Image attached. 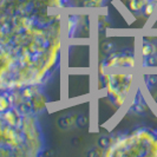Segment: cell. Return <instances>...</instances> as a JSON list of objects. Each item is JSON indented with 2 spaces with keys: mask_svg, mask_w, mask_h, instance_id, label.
<instances>
[{
  "mask_svg": "<svg viewBox=\"0 0 157 157\" xmlns=\"http://www.w3.org/2000/svg\"><path fill=\"white\" fill-rule=\"evenodd\" d=\"M149 0H129V8L134 12V13H140V12H143L144 10V6L147 5Z\"/></svg>",
  "mask_w": 157,
  "mask_h": 157,
  "instance_id": "6",
  "label": "cell"
},
{
  "mask_svg": "<svg viewBox=\"0 0 157 157\" xmlns=\"http://www.w3.org/2000/svg\"><path fill=\"white\" fill-rule=\"evenodd\" d=\"M155 102H156V104H157V96L155 97Z\"/></svg>",
  "mask_w": 157,
  "mask_h": 157,
  "instance_id": "11",
  "label": "cell"
},
{
  "mask_svg": "<svg viewBox=\"0 0 157 157\" xmlns=\"http://www.w3.org/2000/svg\"><path fill=\"white\" fill-rule=\"evenodd\" d=\"M145 86L147 89H152L157 84V77L154 75H150V76H145Z\"/></svg>",
  "mask_w": 157,
  "mask_h": 157,
  "instance_id": "8",
  "label": "cell"
},
{
  "mask_svg": "<svg viewBox=\"0 0 157 157\" xmlns=\"http://www.w3.org/2000/svg\"><path fill=\"white\" fill-rule=\"evenodd\" d=\"M131 79L132 77L130 75H115L109 79V94L116 99L118 104L124 102L126 94L131 86Z\"/></svg>",
  "mask_w": 157,
  "mask_h": 157,
  "instance_id": "1",
  "label": "cell"
},
{
  "mask_svg": "<svg viewBox=\"0 0 157 157\" xmlns=\"http://www.w3.org/2000/svg\"><path fill=\"white\" fill-rule=\"evenodd\" d=\"M10 102H7V97L0 96V111H6L8 109Z\"/></svg>",
  "mask_w": 157,
  "mask_h": 157,
  "instance_id": "9",
  "label": "cell"
},
{
  "mask_svg": "<svg viewBox=\"0 0 157 157\" xmlns=\"http://www.w3.org/2000/svg\"><path fill=\"white\" fill-rule=\"evenodd\" d=\"M106 65L109 67H132L135 66V57L131 52H119L111 56Z\"/></svg>",
  "mask_w": 157,
  "mask_h": 157,
  "instance_id": "2",
  "label": "cell"
},
{
  "mask_svg": "<svg viewBox=\"0 0 157 157\" xmlns=\"http://www.w3.org/2000/svg\"><path fill=\"white\" fill-rule=\"evenodd\" d=\"M77 121H78V116H75L72 113H67V115H65L59 119L58 124L63 130H72L76 126H78Z\"/></svg>",
  "mask_w": 157,
  "mask_h": 157,
  "instance_id": "4",
  "label": "cell"
},
{
  "mask_svg": "<svg viewBox=\"0 0 157 157\" xmlns=\"http://www.w3.org/2000/svg\"><path fill=\"white\" fill-rule=\"evenodd\" d=\"M77 123H78V126L79 128H82V126L86 125L87 124V117L86 116H78V121H77Z\"/></svg>",
  "mask_w": 157,
  "mask_h": 157,
  "instance_id": "10",
  "label": "cell"
},
{
  "mask_svg": "<svg viewBox=\"0 0 157 157\" xmlns=\"http://www.w3.org/2000/svg\"><path fill=\"white\" fill-rule=\"evenodd\" d=\"M155 1H157V0H155Z\"/></svg>",
  "mask_w": 157,
  "mask_h": 157,
  "instance_id": "12",
  "label": "cell"
},
{
  "mask_svg": "<svg viewBox=\"0 0 157 157\" xmlns=\"http://www.w3.org/2000/svg\"><path fill=\"white\" fill-rule=\"evenodd\" d=\"M142 56L143 59H148L150 57L157 56V45L151 41H144L142 45Z\"/></svg>",
  "mask_w": 157,
  "mask_h": 157,
  "instance_id": "5",
  "label": "cell"
},
{
  "mask_svg": "<svg viewBox=\"0 0 157 157\" xmlns=\"http://www.w3.org/2000/svg\"><path fill=\"white\" fill-rule=\"evenodd\" d=\"M130 109L136 115H144V113L148 112V109H149L148 104H147V102H145V99H144V97H143V94L141 92H138L135 96Z\"/></svg>",
  "mask_w": 157,
  "mask_h": 157,
  "instance_id": "3",
  "label": "cell"
},
{
  "mask_svg": "<svg viewBox=\"0 0 157 157\" xmlns=\"http://www.w3.org/2000/svg\"><path fill=\"white\" fill-rule=\"evenodd\" d=\"M108 0H84L86 7H102L106 4Z\"/></svg>",
  "mask_w": 157,
  "mask_h": 157,
  "instance_id": "7",
  "label": "cell"
}]
</instances>
